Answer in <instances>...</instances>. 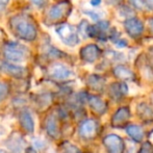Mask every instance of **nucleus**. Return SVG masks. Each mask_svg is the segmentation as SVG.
Wrapping results in <instances>:
<instances>
[{"mask_svg":"<svg viewBox=\"0 0 153 153\" xmlns=\"http://www.w3.org/2000/svg\"><path fill=\"white\" fill-rule=\"evenodd\" d=\"M4 56L10 62H21L26 59V48L18 43H7L4 46Z\"/></svg>","mask_w":153,"mask_h":153,"instance_id":"obj_4","label":"nucleus"},{"mask_svg":"<svg viewBox=\"0 0 153 153\" xmlns=\"http://www.w3.org/2000/svg\"><path fill=\"white\" fill-rule=\"evenodd\" d=\"M20 123L21 126L27 131V132H32L34 130V123L32 120V117L30 116V114L24 111L20 115Z\"/></svg>","mask_w":153,"mask_h":153,"instance_id":"obj_18","label":"nucleus"},{"mask_svg":"<svg viewBox=\"0 0 153 153\" xmlns=\"http://www.w3.org/2000/svg\"><path fill=\"white\" fill-rule=\"evenodd\" d=\"M147 22H148V28H149L150 33L153 36V18H149Z\"/></svg>","mask_w":153,"mask_h":153,"instance_id":"obj_28","label":"nucleus"},{"mask_svg":"<svg viewBox=\"0 0 153 153\" xmlns=\"http://www.w3.org/2000/svg\"><path fill=\"white\" fill-rule=\"evenodd\" d=\"M47 131L50 135L56 137L59 135V127H57V122L54 118H50L47 121Z\"/></svg>","mask_w":153,"mask_h":153,"instance_id":"obj_19","label":"nucleus"},{"mask_svg":"<svg viewBox=\"0 0 153 153\" xmlns=\"http://www.w3.org/2000/svg\"><path fill=\"white\" fill-rule=\"evenodd\" d=\"M31 2L38 6H42V5H44L45 0H31Z\"/></svg>","mask_w":153,"mask_h":153,"instance_id":"obj_31","label":"nucleus"},{"mask_svg":"<svg viewBox=\"0 0 153 153\" xmlns=\"http://www.w3.org/2000/svg\"><path fill=\"white\" fill-rule=\"evenodd\" d=\"M105 1L108 4H111V5H119L123 0H105Z\"/></svg>","mask_w":153,"mask_h":153,"instance_id":"obj_29","label":"nucleus"},{"mask_svg":"<svg viewBox=\"0 0 153 153\" xmlns=\"http://www.w3.org/2000/svg\"><path fill=\"white\" fill-rule=\"evenodd\" d=\"M49 74L52 78L59 79V80H64L67 79L72 75L71 70L67 66L62 64H54L49 69Z\"/></svg>","mask_w":153,"mask_h":153,"instance_id":"obj_10","label":"nucleus"},{"mask_svg":"<svg viewBox=\"0 0 153 153\" xmlns=\"http://www.w3.org/2000/svg\"><path fill=\"white\" fill-rule=\"evenodd\" d=\"M98 130V123L93 119H88L79 127V133L85 139H92L96 135Z\"/></svg>","mask_w":153,"mask_h":153,"instance_id":"obj_9","label":"nucleus"},{"mask_svg":"<svg viewBox=\"0 0 153 153\" xmlns=\"http://www.w3.org/2000/svg\"><path fill=\"white\" fill-rule=\"evenodd\" d=\"M3 70L5 71L7 74L10 76L17 77V78H21L25 75V69L23 67H20L18 65H13V64H4L3 65Z\"/></svg>","mask_w":153,"mask_h":153,"instance_id":"obj_16","label":"nucleus"},{"mask_svg":"<svg viewBox=\"0 0 153 153\" xmlns=\"http://www.w3.org/2000/svg\"><path fill=\"white\" fill-rule=\"evenodd\" d=\"M88 26H89V23L87 21H82L79 25V32L82 34L83 36H87V29H88Z\"/></svg>","mask_w":153,"mask_h":153,"instance_id":"obj_23","label":"nucleus"},{"mask_svg":"<svg viewBox=\"0 0 153 153\" xmlns=\"http://www.w3.org/2000/svg\"><path fill=\"white\" fill-rule=\"evenodd\" d=\"M126 132L133 141L135 142H141L144 139V131L141 126L135 124L128 125L126 127Z\"/></svg>","mask_w":153,"mask_h":153,"instance_id":"obj_15","label":"nucleus"},{"mask_svg":"<svg viewBox=\"0 0 153 153\" xmlns=\"http://www.w3.org/2000/svg\"><path fill=\"white\" fill-rule=\"evenodd\" d=\"M129 3L131 4V6L139 10H147V6L144 3L143 0H128Z\"/></svg>","mask_w":153,"mask_h":153,"instance_id":"obj_20","label":"nucleus"},{"mask_svg":"<svg viewBox=\"0 0 153 153\" xmlns=\"http://www.w3.org/2000/svg\"><path fill=\"white\" fill-rule=\"evenodd\" d=\"M148 55H149V62H150V66H151L152 70H153V47L149 49L148 51Z\"/></svg>","mask_w":153,"mask_h":153,"instance_id":"obj_27","label":"nucleus"},{"mask_svg":"<svg viewBox=\"0 0 153 153\" xmlns=\"http://www.w3.org/2000/svg\"><path fill=\"white\" fill-rule=\"evenodd\" d=\"M80 59L85 62H95L101 56V49L96 44H88L79 51Z\"/></svg>","mask_w":153,"mask_h":153,"instance_id":"obj_6","label":"nucleus"},{"mask_svg":"<svg viewBox=\"0 0 153 153\" xmlns=\"http://www.w3.org/2000/svg\"><path fill=\"white\" fill-rule=\"evenodd\" d=\"M124 28L130 38H132L133 40H137L141 38L144 32V24L140 19L132 17L124 22Z\"/></svg>","mask_w":153,"mask_h":153,"instance_id":"obj_5","label":"nucleus"},{"mask_svg":"<svg viewBox=\"0 0 153 153\" xmlns=\"http://www.w3.org/2000/svg\"><path fill=\"white\" fill-rule=\"evenodd\" d=\"M113 74L121 80H134L135 75L132 71L123 65H118L113 69Z\"/></svg>","mask_w":153,"mask_h":153,"instance_id":"obj_13","label":"nucleus"},{"mask_svg":"<svg viewBox=\"0 0 153 153\" xmlns=\"http://www.w3.org/2000/svg\"><path fill=\"white\" fill-rule=\"evenodd\" d=\"M101 3V0H91V4L93 6H97Z\"/></svg>","mask_w":153,"mask_h":153,"instance_id":"obj_32","label":"nucleus"},{"mask_svg":"<svg viewBox=\"0 0 153 153\" xmlns=\"http://www.w3.org/2000/svg\"><path fill=\"white\" fill-rule=\"evenodd\" d=\"M137 116L141 118V120L146 122H149L153 120V111L152 108L146 103H140L137 107Z\"/></svg>","mask_w":153,"mask_h":153,"instance_id":"obj_14","label":"nucleus"},{"mask_svg":"<svg viewBox=\"0 0 153 153\" xmlns=\"http://www.w3.org/2000/svg\"><path fill=\"white\" fill-rule=\"evenodd\" d=\"M64 153H79V150L73 145H67L65 147Z\"/></svg>","mask_w":153,"mask_h":153,"instance_id":"obj_24","label":"nucleus"},{"mask_svg":"<svg viewBox=\"0 0 153 153\" xmlns=\"http://www.w3.org/2000/svg\"><path fill=\"white\" fill-rule=\"evenodd\" d=\"M10 28L17 38L26 42H32L36 39L38 29L33 20L26 15H16L10 19Z\"/></svg>","mask_w":153,"mask_h":153,"instance_id":"obj_1","label":"nucleus"},{"mask_svg":"<svg viewBox=\"0 0 153 153\" xmlns=\"http://www.w3.org/2000/svg\"><path fill=\"white\" fill-rule=\"evenodd\" d=\"M103 145L108 153H122L124 150V142L119 135L108 134L103 139Z\"/></svg>","mask_w":153,"mask_h":153,"instance_id":"obj_7","label":"nucleus"},{"mask_svg":"<svg viewBox=\"0 0 153 153\" xmlns=\"http://www.w3.org/2000/svg\"><path fill=\"white\" fill-rule=\"evenodd\" d=\"M116 45H117L118 47H125L127 46V42L126 40H124V39H119V40L117 41V42L115 43Z\"/></svg>","mask_w":153,"mask_h":153,"instance_id":"obj_26","label":"nucleus"},{"mask_svg":"<svg viewBox=\"0 0 153 153\" xmlns=\"http://www.w3.org/2000/svg\"><path fill=\"white\" fill-rule=\"evenodd\" d=\"M8 2H10V0H0V14L6 8Z\"/></svg>","mask_w":153,"mask_h":153,"instance_id":"obj_25","label":"nucleus"},{"mask_svg":"<svg viewBox=\"0 0 153 153\" xmlns=\"http://www.w3.org/2000/svg\"><path fill=\"white\" fill-rule=\"evenodd\" d=\"M109 96L114 99V100H121L124 96H126L128 93V88L124 82H115L111 83L109 85Z\"/></svg>","mask_w":153,"mask_h":153,"instance_id":"obj_11","label":"nucleus"},{"mask_svg":"<svg viewBox=\"0 0 153 153\" xmlns=\"http://www.w3.org/2000/svg\"><path fill=\"white\" fill-rule=\"evenodd\" d=\"M144 3L146 4V6H147V8H151L153 10V0H143Z\"/></svg>","mask_w":153,"mask_h":153,"instance_id":"obj_30","label":"nucleus"},{"mask_svg":"<svg viewBox=\"0 0 153 153\" xmlns=\"http://www.w3.org/2000/svg\"><path fill=\"white\" fill-rule=\"evenodd\" d=\"M71 10H72V5L69 1L64 0L59 3L54 4L52 7L49 10L48 14H47L46 21L49 23H57L62 22V20L67 18L70 15Z\"/></svg>","mask_w":153,"mask_h":153,"instance_id":"obj_2","label":"nucleus"},{"mask_svg":"<svg viewBox=\"0 0 153 153\" xmlns=\"http://www.w3.org/2000/svg\"><path fill=\"white\" fill-rule=\"evenodd\" d=\"M130 119V109L128 106H122L111 116V126L115 128L124 127Z\"/></svg>","mask_w":153,"mask_h":153,"instance_id":"obj_8","label":"nucleus"},{"mask_svg":"<svg viewBox=\"0 0 153 153\" xmlns=\"http://www.w3.org/2000/svg\"><path fill=\"white\" fill-rule=\"evenodd\" d=\"M88 85L95 91H102L105 85V79L99 75H91L88 77Z\"/></svg>","mask_w":153,"mask_h":153,"instance_id":"obj_17","label":"nucleus"},{"mask_svg":"<svg viewBox=\"0 0 153 153\" xmlns=\"http://www.w3.org/2000/svg\"><path fill=\"white\" fill-rule=\"evenodd\" d=\"M88 102H89L92 111L96 113L97 115H103L107 109L106 102H104L98 96H89L88 97Z\"/></svg>","mask_w":153,"mask_h":153,"instance_id":"obj_12","label":"nucleus"},{"mask_svg":"<svg viewBox=\"0 0 153 153\" xmlns=\"http://www.w3.org/2000/svg\"><path fill=\"white\" fill-rule=\"evenodd\" d=\"M56 32L62 42L68 46H76L79 43V36L76 28L68 23H61L56 27Z\"/></svg>","mask_w":153,"mask_h":153,"instance_id":"obj_3","label":"nucleus"},{"mask_svg":"<svg viewBox=\"0 0 153 153\" xmlns=\"http://www.w3.org/2000/svg\"><path fill=\"white\" fill-rule=\"evenodd\" d=\"M8 94V85L5 82L0 81V101L6 98Z\"/></svg>","mask_w":153,"mask_h":153,"instance_id":"obj_21","label":"nucleus"},{"mask_svg":"<svg viewBox=\"0 0 153 153\" xmlns=\"http://www.w3.org/2000/svg\"><path fill=\"white\" fill-rule=\"evenodd\" d=\"M137 153H153V147L150 142H146L141 146Z\"/></svg>","mask_w":153,"mask_h":153,"instance_id":"obj_22","label":"nucleus"}]
</instances>
